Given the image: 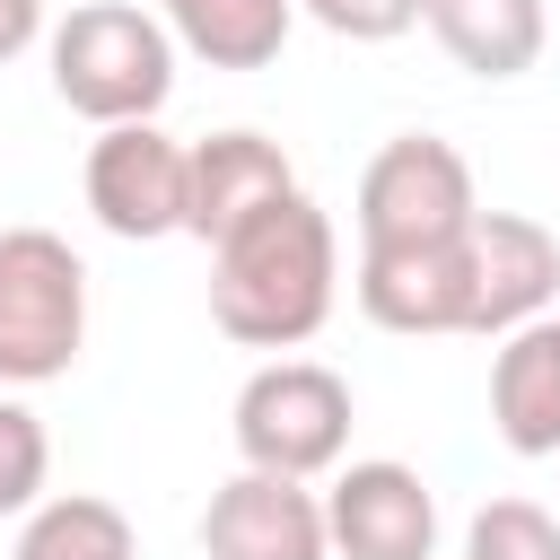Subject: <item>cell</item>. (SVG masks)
<instances>
[{
    "mask_svg": "<svg viewBox=\"0 0 560 560\" xmlns=\"http://www.w3.org/2000/svg\"><path fill=\"white\" fill-rule=\"evenodd\" d=\"M341 298V236L315 192H280L210 245V324L245 350H298Z\"/></svg>",
    "mask_w": 560,
    "mask_h": 560,
    "instance_id": "obj_1",
    "label": "cell"
},
{
    "mask_svg": "<svg viewBox=\"0 0 560 560\" xmlns=\"http://www.w3.org/2000/svg\"><path fill=\"white\" fill-rule=\"evenodd\" d=\"M88 210L105 236L122 245H158V236H184V140H166L158 122H114L88 140Z\"/></svg>",
    "mask_w": 560,
    "mask_h": 560,
    "instance_id": "obj_6",
    "label": "cell"
},
{
    "mask_svg": "<svg viewBox=\"0 0 560 560\" xmlns=\"http://www.w3.org/2000/svg\"><path fill=\"white\" fill-rule=\"evenodd\" d=\"M298 9L341 44H394L420 26V0H298Z\"/></svg>",
    "mask_w": 560,
    "mask_h": 560,
    "instance_id": "obj_18",
    "label": "cell"
},
{
    "mask_svg": "<svg viewBox=\"0 0 560 560\" xmlns=\"http://www.w3.org/2000/svg\"><path fill=\"white\" fill-rule=\"evenodd\" d=\"M472 236V228H464ZM350 298L376 332H464V245H411V254H359Z\"/></svg>",
    "mask_w": 560,
    "mask_h": 560,
    "instance_id": "obj_11",
    "label": "cell"
},
{
    "mask_svg": "<svg viewBox=\"0 0 560 560\" xmlns=\"http://www.w3.org/2000/svg\"><path fill=\"white\" fill-rule=\"evenodd\" d=\"M44 481H52V438H44V420H35L18 394H0V516L44 508Z\"/></svg>",
    "mask_w": 560,
    "mask_h": 560,
    "instance_id": "obj_17",
    "label": "cell"
},
{
    "mask_svg": "<svg viewBox=\"0 0 560 560\" xmlns=\"http://www.w3.org/2000/svg\"><path fill=\"white\" fill-rule=\"evenodd\" d=\"M490 429L508 455H560V315L499 332L490 350Z\"/></svg>",
    "mask_w": 560,
    "mask_h": 560,
    "instance_id": "obj_12",
    "label": "cell"
},
{
    "mask_svg": "<svg viewBox=\"0 0 560 560\" xmlns=\"http://www.w3.org/2000/svg\"><path fill=\"white\" fill-rule=\"evenodd\" d=\"M88 350V262L52 228H0V385H52Z\"/></svg>",
    "mask_w": 560,
    "mask_h": 560,
    "instance_id": "obj_3",
    "label": "cell"
},
{
    "mask_svg": "<svg viewBox=\"0 0 560 560\" xmlns=\"http://www.w3.org/2000/svg\"><path fill=\"white\" fill-rule=\"evenodd\" d=\"M560 306V236L525 210H481L464 236V332H516Z\"/></svg>",
    "mask_w": 560,
    "mask_h": 560,
    "instance_id": "obj_7",
    "label": "cell"
},
{
    "mask_svg": "<svg viewBox=\"0 0 560 560\" xmlns=\"http://www.w3.org/2000/svg\"><path fill=\"white\" fill-rule=\"evenodd\" d=\"M44 61H52V96L70 114H88L96 131L158 122V105L175 96V35H166V18L131 9V0H79L44 35Z\"/></svg>",
    "mask_w": 560,
    "mask_h": 560,
    "instance_id": "obj_2",
    "label": "cell"
},
{
    "mask_svg": "<svg viewBox=\"0 0 560 560\" xmlns=\"http://www.w3.org/2000/svg\"><path fill=\"white\" fill-rule=\"evenodd\" d=\"M280 192H298V166L262 131H210L184 149V236H201V245H219L228 228H245Z\"/></svg>",
    "mask_w": 560,
    "mask_h": 560,
    "instance_id": "obj_10",
    "label": "cell"
},
{
    "mask_svg": "<svg viewBox=\"0 0 560 560\" xmlns=\"http://www.w3.org/2000/svg\"><path fill=\"white\" fill-rule=\"evenodd\" d=\"M9 560H140V534H131V516L114 499L61 490V499L18 516V551Z\"/></svg>",
    "mask_w": 560,
    "mask_h": 560,
    "instance_id": "obj_15",
    "label": "cell"
},
{
    "mask_svg": "<svg viewBox=\"0 0 560 560\" xmlns=\"http://www.w3.org/2000/svg\"><path fill=\"white\" fill-rule=\"evenodd\" d=\"M420 26L446 44V61L464 79H490V88L525 79L542 61V35H551L542 0H420Z\"/></svg>",
    "mask_w": 560,
    "mask_h": 560,
    "instance_id": "obj_13",
    "label": "cell"
},
{
    "mask_svg": "<svg viewBox=\"0 0 560 560\" xmlns=\"http://www.w3.org/2000/svg\"><path fill=\"white\" fill-rule=\"evenodd\" d=\"M324 534H332V560H438V490L394 455L332 464Z\"/></svg>",
    "mask_w": 560,
    "mask_h": 560,
    "instance_id": "obj_8",
    "label": "cell"
},
{
    "mask_svg": "<svg viewBox=\"0 0 560 560\" xmlns=\"http://www.w3.org/2000/svg\"><path fill=\"white\" fill-rule=\"evenodd\" d=\"M464 560H560V516L542 499H481L464 525Z\"/></svg>",
    "mask_w": 560,
    "mask_h": 560,
    "instance_id": "obj_16",
    "label": "cell"
},
{
    "mask_svg": "<svg viewBox=\"0 0 560 560\" xmlns=\"http://www.w3.org/2000/svg\"><path fill=\"white\" fill-rule=\"evenodd\" d=\"M481 219L472 166L438 131H402L359 175V254H411V245H464Z\"/></svg>",
    "mask_w": 560,
    "mask_h": 560,
    "instance_id": "obj_5",
    "label": "cell"
},
{
    "mask_svg": "<svg viewBox=\"0 0 560 560\" xmlns=\"http://www.w3.org/2000/svg\"><path fill=\"white\" fill-rule=\"evenodd\" d=\"M175 52L210 61V70H262L280 61L289 26H298V0H158Z\"/></svg>",
    "mask_w": 560,
    "mask_h": 560,
    "instance_id": "obj_14",
    "label": "cell"
},
{
    "mask_svg": "<svg viewBox=\"0 0 560 560\" xmlns=\"http://www.w3.org/2000/svg\"><path fill=\"white\" fill-rule=\"evenodd\" d=\"M44 44V0H0V70Z\"/></svg>",
    "mask_w": 560,
    "mask_h": 560,
    "instance_id": "obj_19",
    "label": "cell"
},
{
    "mask_svg": "<svg viewBox=\"0 0 560 560\" xmlns=\"http://www.w3.org/2000/svg\"><path fill=\"white\" fill-rule=\"evenodd\" d=\"M236 455L245 472H280V481H315L350 455V385L324 359H262L236 385Z\"/></svg>",
    "mask_w": 560,
    "mask_h": 560,
    "instance_id": "obj_4",
    "label": "cell"
},
{
    "mask_svg": "<svg viewBox=\"0 0 560 560\" xmlns=\"http://www.w3.org/2000/svg\"><path fill=\"white\" fill-rule=\"evenodd\" d=\"M201 560H332L324 499L280 472H228L201 508Z\"/></svg>",
    "mask_w": 560,
    "mask_h": 560,
    "instance_id": "obj_9",
    "label": "cell"
}]
</instances>
